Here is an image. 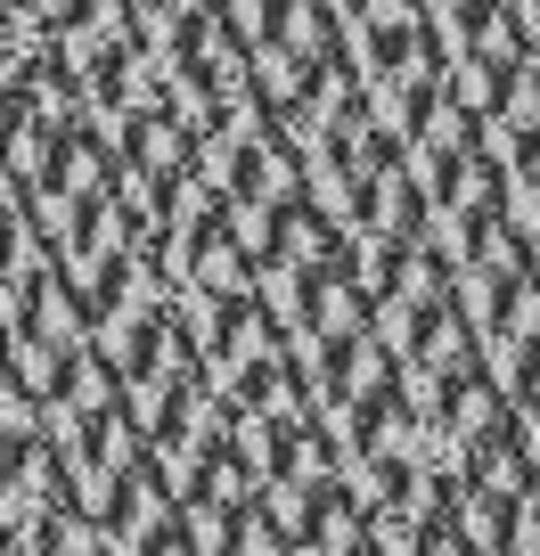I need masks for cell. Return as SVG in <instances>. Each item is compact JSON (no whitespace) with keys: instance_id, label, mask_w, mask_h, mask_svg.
<instances>
[{"instance_id":"obj_1","label":"cell","mask_w":540,"mask_h":556,"mask_svg":"<svg viewBox=\"0 0 540 556\" xmlns=\"http://www.w3.org/2000/svg\"><path fill=\"white\" fill-rule=\"evenodd\" d=\"M156 115L205 139L213 197L303 156L352 238L435 123H484L507 173L540 156V0H0V173L34 213L74 139Z\"/></svg>"},{"instance_id":"obj_2","label":"cell","mask_w":540,"mask_h":556,"mask_svg":"<svg viewBox=\"0 0 540 556\" xmlns=\"http://www.w3.org/2000/svg\"><path fill=\"white\" fill-rule=\"evenodd\" d=\"M9 548H17V540H9V523H0V556H9Z\"/></svg>"}]
</instances>
